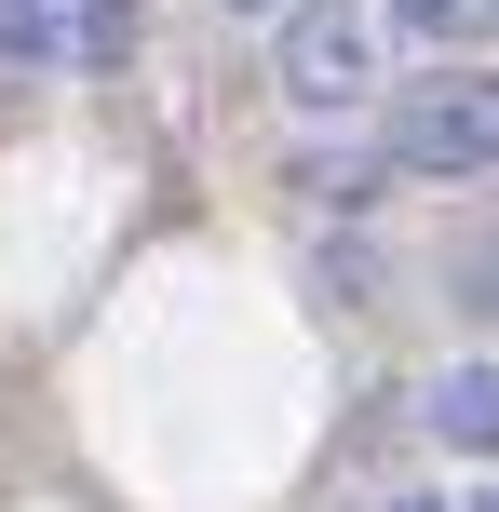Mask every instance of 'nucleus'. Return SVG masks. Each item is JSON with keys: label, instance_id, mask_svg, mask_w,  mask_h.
<instances>
[{"label": "nucleus", "instance_id": "0eeeda50", "mask_svg": "<svg viewBox=\"0 0 499 512\" xmlns=\"http://www.w3.org/2000/svg\"><path fill=\"white\" fill-rule=\"evenodd\" d=\"M473 297H486V310H499V243H473Z\"/></svg>", "mask_w": 499, "mask_h": 512}, {"label": "nucleus", "instance_id": "9d476101", "mask_svg": "<svg viewBox=\"0 0 499 512\" xmlns=\"http://www.w3.org/2000/svg\"><path fill=\"white\" fill-rule=\"evenodd\" d=\"M473 512H499V486H486V499H473Z\"/></svg>", "mask_w": 499, "mask_h": 512}, {"label": "nucleus", "instance_id": "1a4fd4ad", "mask_svg": "<svg viewBox=\"0 0 499 512\" xmlns=\"http://www.w3.org/2000/svg\"><path fill=\"white\" fill-rule=\"evenodd\" d=\"M230 14H270V0H230Z\"/></svg>", "mask_w": 499, "mask_h": 512}, {"label": "nucleus", "instance_id": "f03ea898", "mask_svg": "<svg viewBox=\"0 0 499 512\" xmlns=\"http://www.w3.org/2000/svg\"><path fill=\"white\" fill-rule=\"evenodd\" d=\"M270 81H284L297 108H351V95L378 81V14H365V0H284Z\"/></svg>", "mask_w": 499, "mask_h": 512}, {"label": "nucleus", "instance_id": "7ed1b4c3", "mask_svg": "<svg viewBox=\"0 0 499 512\" xmlns=\"http://www.w3.org/2000/svg\"><path fill=\"white\" fill-rule=\"evenodd\" d=\"M135 0H41V68H122Z\"/></svg>", "mask_w": 499, "mask_h": 512}, {"label": "nucleus", "instance_id": "f257e3e1", "mask_svg": "<svg viewBox=\"0 0 499 512\" xmlns=\"http://www.w3.org/2000/svg\"><path fill=\"white\" fill-rule=\"evenodd\" d=\"M378 149L405 162V176H486L499 162V68H432L392 95V122H378Z\"/></svg>", "mask_w": 499, "mask_h": 512}, {"label": "nucleus", "instance_id": "6e6552de", "mask_svg": "<svg viewBox=\"0 0 499 512\" xmlns=\"http://www.w3.org/2000/svg\"><path fill=\"white\" fill-rule=\"evenodd\" d=\"M378 512H446V499H419V486H392V499H378Z\"/></svg>", "mask_w": 499, "mask_h": 512}, {"label": "nucleus", "instance_id": "20e7f679", "mask_svg": "<svg viewBox=\"0 0 499 512\" xmlns=\"http://www.w3.org/2000/svg\"><path fill=\"white\" fill-rule=\"evenodd\" d=\"M432 445H459V459H499V364H446V378L419 391Z\"/></svg>", "mask_w": 499, "mask_h": 512}, {"label": "nucleus", "instance_id": "423d86ee", "mask_svg": "<svg viewBox=\"0 0 499 512\" xmlns=\"http://www.w3.org/2000/svg\"><path fill=\"white\" fill-rule=\"evenodd\" d=\"M0 68H41V0H0Z\"/></svg>", "mask_w": 499, "mask_h": 512}, {"label": "nucleus", "instance_id": "39448f33", "mask_svg": "<svg viewBox=\"0 0 499 512\" xmlns=\"http://www.w3.org/2000/svg\"><path fill=\"white\" fill-rule=\"evenodd\" d=\"M405 41H473V27H499V0H392Z\"/></svg>", "mask_w": 499, "mask_h": 512}]
</instances>
